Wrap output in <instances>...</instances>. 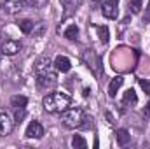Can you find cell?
<instances>
[{"mask_svg": "<svg viewBox=\"0 0 150 149\" xmlns=\"http://www.w3.org/2000/svg\"><path fill=\"white\" fill-rule=\"evenodd\" d=\"M70 104H72V98L67 93H59V91L49 93L42 100V105L47 112H63L70 107Z\"/></svg>", "mask_w": 150, "mask_h": 149, "instance_id": "cell-1", "label": "cell"}, {"mask_svg": "<svg viewBox=\"0 0 150 149\" xmlns=\"http://www.w3.org/2000/svg\"><path fill=\"white\" fill-rule=\"evenodd\" d=\"M61 121L67 128H87L91 125V117L82 109H67L61 114Z\"/></svg>", "mask_w": 150, "mask_h": 149, "instance_id": "cell-2", "label": "cell"}, {"mask_svg": "<svg viewBox=\"0 0 150 149\" xmlns=\"http://www.w3.org/2000/svg\"><path fill=\"white\" fill-rule=\"evenodd\" d=\"M37 82L40 88H54L58 84V75L51 69L42 70V72H37Z\"/></svg>", "mask_w": 150, "mask_h": 149, "instance_id": "cell-3", "label": "cell"}, {"mask_svg": "<svg viewBox=\"0 0 150 149\" xmlns=\"http://www.w3.org/2000/svg\"><path fill=\"white\" fill-rule=\"evenodd\" d=\"M14 128V119L5 109H0V137H5L12 132Z\"/></svg>", "mask_w": 150, "mask_h": 149, "instance_id": "cell-4", "label": "cell"}, {"mask_svg": "<svg viewBox=\"0 0 150 149\" xmlns=\"http://www.w3.org/2000/svg\"><path fill=\"white\" fill-rule=\"evenodd\" d=\"M84 62H86V63H87V67L93 70V74L100 75L98 67L101 65V58H100L94 51H91V49H89V51H86V53H84Z\"/></svg>", "mask_w": 150, "mask_h": 149, "instance_id": "cell-5", "label": "cell"}, {"mask_svg": "<svg viewBox=\"0 0 150 149\" xmlns=\"http://www.w3.org/2000/svg\"><path fill=\"white\" fill-rule=\"evenodd\" d=\"M117 4H119V0H105V2H103L101 12H103V16H105V18H108V19H115V18L119 16Z\"/></svg>", "mask_w": 150, "mask_h": 149, "instance_id": "cell-6", "label": "cell"}, {"mask_svg": "<svg viewBox=\"0 0 150 149\" xmlns=\"http://www.w3.org/2000/svg\"><path fill=\"white\" fill-rule=\"evenodd\" d=\"M19 49H21V42L12 40V39H7V40L2 42V46H0V51H2L4 54H7V56H14L16 53H19Z\"/></svg>", "mask_w": 150, "mask_h": 149, "instance_id": "cell-7", "label": "cell"}, {"mask_svg": "<svg viewBox=\"0 0 150 149\" xmlns=\"http://www.w3.org/2000/svg\"><path fill=\"white\" fill-rule=\"evenodd\" d=\"M28 139H42L44 137V126L38 123V121H32L26 128V133H25Z\"/></svg>", "mask_w": 150, "mask_h": 149, "instance_id": "cell-8", "label": "cell"}, {"mask_svg": "<svg viewBox=\"0 0 150 149\" xmlns=\"http://www.w3.org/2000/svg\"><path fill=\"white\" fill-rule=\"evenodd\" d=\"M54 67H56V70L58 72H68L70 70V67H72V63H70V60L67 58V56H56V60H54Z\"/></svg>", "mask_w": 150, "mask_h": 149, "instance_id": "cell-9", "label": "cell"}, {"mask_svg": "<svg viewBox=\"0 0 150 149\" xmlns=\"http://www.w3.org/2000/svg\"><path fill=\"white\" fill-rule=\"evenodd\" d=\"M26 104H28V98L23 97V95H16V97L11 98V107H12L14 111H25Z\"/></svg>", "mask_w": 150, "mask_h": 149, "instance_id": "cell-10", "label": "cell"}, {"mask_svg": "<svg viewBox=\"0 0 150 149\" xmlns=\"http://www.w3.org/2000/svg\"><path fill=\"white\" fill-rule=\"evenodd\" d=\"M122 82H124V77H122V75H117V77H113L112 81H110V84H108V95H110L112 98L117 95V91L120 90Z\"/></svg>", "mask_w": 150, "mask_h": 149, "instance_id": "cell-11", "label": "cell"}, {"mask_svg": "<svg viewBox=\"0 0 150 149\" xmlns=\"http://www.w3.org/2000/svg\"><path fill=\"white\" fill-rule=\"evenodd\" d=\"M115 139H117V144H119V146H127L129 140H131V135H129L127 130L119 128V130L115 132Z\"/></svg>", "mask_w": 150, "mask_h": 149, "instance_id": "cell-12", "label": "cell"}, {"mask_svg": "<svg viewBox=\"0 0 150 149\" xmlns=\"http://www.w3.org/2000/svg\"><path fill=\"white\" fill-rule=\"evenodd\" d=\"M138 102V97L134 93V90H127L122 97V105H134Z\"/></svg>", "mask_w": 150, "mask_h": 149, "instance_id": "cell-13", "label": "cell"}, {"mask_svg": "<svg viewBox=\"0 0 150 149\" xmlns=\"http://www.w3.org/2000/svg\"><path fill=\"white\" fill-rule=\"evenodd\" d=\"M51 69V60L49 56H40L37 62H35V70L37 72H42V70H47Z\"/></svg>", "mask_w": 150, "mask_h": 149, "instance_id": "cell-14", "label": "cell"}, {"mask_svg": "<svg viewBox=\"0 0 150 149\" xmlns=\"http://www.w3.org/2000/svg\"><path fill=\"white\" fill-rule=\"evenodd\" d=\"M18 27H19V30H21L23 34H32L33 28H35V23L30 21V19H21V21L18 23Z\"/></svg>", "mask_w": 150, "mask_h": 149, "instance_id": "cell-15", "label": "cell"}, {"mask_svg": "<svg viewBox=\"0 0 150 149\" xmlns=\"http://www.w3.org/2000/svg\"><path fill=\"white\" fill-rule=\"evenodd\" d=\"M127 7H129V11L133 14H140V11L143 9V0H129Z\"/></svg>", "mask_w": 150, "mask_h": 149, "instance_id": "cell-16", "label": "cell"}, {"mask_svg": "<svg viewBox=\"0 0 150 149\" xmlns=\"http://www.w3.org/2000/svg\"><path fill=\"white\" fill-rule=\"evenodd\" d=\"M72 148H75V149H86V148H87V142H86V139H84L82 135H74V139H72Z\"/></svg>", "mask_w": 150, "mask_h": 149, "instance_id": "cell-17", "label": "cell"}, {"mask_svg": "<svg viewBox=\"0 0 150 149\" xmlns=\"http://www.w3.org/2000/svg\"><path fill=\"white\" fill-rule=\"evenodd\" d=\"M94 28H96V32H98V35H100V40H101L103 44H107L108 39H110L108 28H107V27H94Z\"/></svg>", "mask_w": 150, "mask_h": 149, "instance_id": "cell-18", "label": "cell"}, {"mask_svg": "<svg viewBox=\"0 0 150 149\" xmlns=\"http://www.w3.org/2000/svg\"><path fill=\"white\" fill-rule=\"evenodd\" d=\"M77 35H79V28H77V25H70V27L65 30V37L70 39V40L77 39Z\"/></svg>", "mask_w": 150, "mask_h": 149, "instance_id": "cell-19", "label": "cell"}, {"mask_svg": "<svg viewBox=\"0 0 150 149\" xmlns=\"http://www.w3.org/2000/svg\"><path fill=\"white\" fill-rule=\"evenodd\" d=\"M59 2H61V5H63L65 9H68V11L75 9V7L80 4V0H59Z\"/></svg>", "mask_w": 150, "mask_h": 149, "instance_id": "cell-20", "label": "cell"}, {"mask_svg": "<svg viewBox=\"0 0 150 149\" xmlns=\"http://www.w3.org/2000/svg\"><path fill=\"white\" fill-rule=\"evenodd\" d=\"M140 86L145 90L147 95H150V81H147V79H140Z\"/></svg>", "mask_w": 150, "mask_h": 149, "instance_id": "cell-21", "label": "cell"}, {"mask_svg": "<svg viewBox=\"0 0 150 149\" xmlns=\"http://www.w3.org/2000/svg\"><path fill=\"white\" fill-rule=\"evenodd\" d=\"M145 116H147V117H150V102L145 105Z\"/></svg>", "mask_w": 150, "mask_h": 149, "instance_id": "cell-22", "label": "cell"}, {"mask_svg": "<svg viewBox=\"0 0 150 149\" xmlns=\"http://www.w3.org/2000/svg\"><path fill=\"white\" fill-rule=\"evenodd\" d=\"M145 21H150V4H149V12H147V16H145Z\"/></svg>", "mask_w": 150, "mask_h": 149, "instance_id": "cell-23", "label": "cell"}]
</instances>
